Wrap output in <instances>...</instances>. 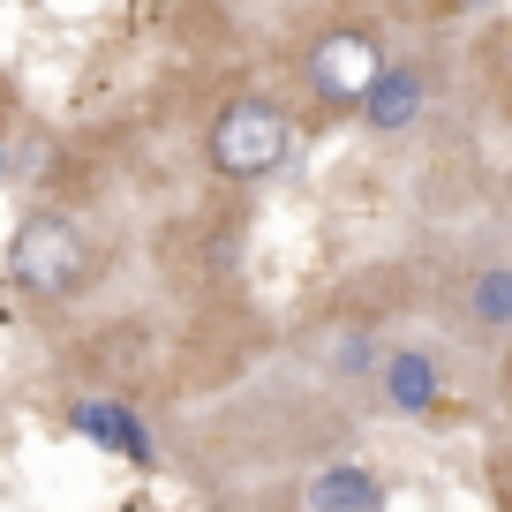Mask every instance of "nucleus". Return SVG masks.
<instances>
[{"label": "nucleus", "mask_w": 512, "mask_h": 512, "mask_svg": "<svg viewBox=\"0 0 512 512\" xmlns=\"http://www.w3.org/2000/svg\"><path fill=\"white\" fill-rule=\"evenodd\" d=\"M8 272H16V287L38 294V302H68V294L83 287V272H91V241H83V226L61 219V211H31V219L16 226V241H8Z\"/></svg>", "instance_id": "obj_1"}, {"label": "nucleus", "mask_w": 512, "mask_h": 512, "mask_svg": "<svg viewBox=\"0 0 512 512\" xmlns=\"http://www.w3.org/2000/svg\"><path fill=\"white\" fill-rule=\"evenodd\" d=\"M204 151H211V166H219L226 181H264V174H279V159L294 151V121L272 98H234V106H219Z\"/></svg>", "instance_id": "obj_2"}, {"label": "nucleus", "mask_w": 512, "mask_h": 512, "mask_svg": "<svg viewBox=\"0 0 512 512\" xmlns=\"http://www.w3.org/2000/svg\"><path fill=\"white\" fill-rule=\"evenodd\" d=\"M377 68H384L377 38H369L362 23H339V31H324L317 46H309L302 76H309V91H317V106L347 113V106H362V91L377 83Z\"/></svg>", "instance_id": "obj_3"}, {"label": "nucleus", "mask_w": 512, "mask_h": 512, "mask_svg": "<svg viewBox=\"0 0 512 512\" xmlns=\"http://www.w3.org/2000/svg\"><path fill=\"white\" fill-rule=\"evenodd\" d=\"M415 113H422V68H392L384 61L377 68V83L362 91V121L377 128V136H400V128H415Z\"/></svg>", "instance_id": "obj_4"}, {"label": "nucleus", "mask_w": 512, "mask_h": 512, "mask_svg": "<svg viewBox=\"0 0 512 512\" xmlns=\"http://www.w3.org/2000/svg\"><path fill=\"white\" fill-rule=\"evenodd\" d=\"M76 430L91 437V445L121 452V460H151V437H144V422L128 415V407H113V400H91V407H76Z\"/></svg>", "instance_id": "obj_5"}, {"label": "nucleus", "mask_w": 512, "mask_h": 512, "mask_svg": "<svg viewBox=\"0 0 512 512\" xmlns=\"http://www.w3.org/2000/svg\"><path fill=\"white\" fill-rule=\"evenodd\" d=\"M309 497H317V512H384V482L369 467H324Z\"/></svg>", "instance_id": "obj_6"}, {"label": "nucleus", "mask_w": 512, "mask_h": 512, "mask_svg": "<svg viewBox=\"0 0 512 512\" xmlns=\"http://www.w3.org/2000/svg\"><path fill=\"white\" fill-rule=\"evenodd\" d=\"M384 400L407 407V415H430L437 407V362L430 354H392L384 362Z\"/></svg>", "instance_id": "obj_7"}, {"label": "nucleus", "mask_w": 512, "mask_h": 512, "mask_svg": "<svg viewBox=\"0 0 512 512\" xmlns=\"http://www.w3.org/2000/svg\"><path fill=\"white\" fill-rule=\"evenodd\" d=\"M467 317H475L482 332H505V324H512V264L475 272V287H467Z\"/></svg>", "instance_id": "obj_8"}, {"label": "nucleus", "mask_w": 512, "mask_h": 512, "mask_svg": "<svg viewBox=\"0 0 512 512\" xmlns=\"http://www.w3.org/2000/svg\"><path fill=\"white\" fill-rule=\"evenodd\" d=\"M437 8H460V16H475V8H505V0H437Z\"/></svg>", "instance_id": "obj_9"}, {"label": "nucleus", "mask_w": 512, "mask_h": 512, "mask_svg": "<svg viewBox=\"0 0 512 512\" xmlns=\"http://www.w3.org/2000/svg\"><path fill=\"white\" fill-rule=\"evenodd\" d=\"M0 159H8V151H0Z\"/></svg>", "instance_id": "obj_10"}]
</instances>
